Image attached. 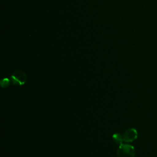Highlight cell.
<instances>
[{
	"label": "cell",
	"instance_id": "cell-1",
	"mask_svg": "<svg viewBox=\"0 0 157 157\" xmlns=\"http://www.w3.org/2000/svg\"><path fill=\"white\" fill-rule=\"evenodd\" d=\"M135 153V148L133 146L121 144L118 147L117 155L118 157H134Z\"/></svg>",
	"mask_w": 157,
	"mask_h": 157
},
{
	"label": "cell",
	"instance_id": "cell-2",
	"mask_svg": "<svg viewBox=\"0 0 157 157\" xmlns=\"http://www.w3.org/2000/svg\"><path fill=\"white\" fill-rule=\"evenodd\" d=\"M11 81L13 85H23L27 80L26 74L20 70L15 71L11 75Z\"/></svg>",
	"mask_w": 157,
	"mask_h": 157
},
{
	"label": "cell",
	"instance_id": "cell-3",
	"mask_svg": "<svg viewBox=\"0 0 157 157\" xmlns=\"http://www.w3.org/2000/svg\"><path fill=\"white\" fill-rule=\"evenodd\" d=\"M137 137V131L134 128H130L126 130L123 136V141L126 142H131Z\"/></svg>",
	"mask_w": 157,
	"mask_h": 157
},
{
	"label": "cell",
	"instance_id": "cell-4",
	"mask_svg": "<svg viewBox=\"0 0 157 157\" xmlns=\"http://www.w3.org/2000/svg\"><path fill=\"white\" fill-rule=\"evenodd\" d=\"M112 139L114 142L117 144H119V145L123 144L122 142L123 141V136L120 134H118V133L113 134L112 136Z\"/></svg>",
	"mask_w": 157,
	"mask_h": 157
},
{
	"label": "cell",
	"instance_id": "cell-5",
	"mask_svg": "<svg viewBox=\"0 0 157 157\" xmlns=\"http://www.w3.org/2000/svg\"><path fill=\"white\" fill-rule=\"evenodd\" d=\"M9 84H10V80L8 78H4L3 79L1 80V81L0 82V85L2 88L8 87Z\"/></svg>",
	"mask_w": 157,
	"mask_h": 157
}]
</instances>
